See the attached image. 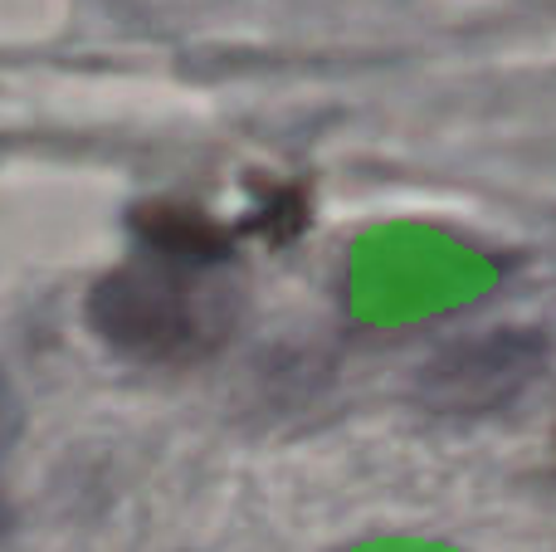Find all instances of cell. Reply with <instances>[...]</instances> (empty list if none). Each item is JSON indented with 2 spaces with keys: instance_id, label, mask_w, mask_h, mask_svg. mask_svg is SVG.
Returning a JSON list of instances; mask_svg holds the SVG:
<instances>
[{
  "instance_id": "6da1fadb",
  "label": "cell",
  "mask_w": 556,
  "mask_h": 552,
  "mask_svg": "<svg viewBox=\"0 0 556 552\" xmlns=\"http://www.w3.org/2000/svg\"><path fill=\"white\" fill-rule=\"evenodd\" d=\"M230 244L195 211H147L142 254L108 274L88 299L98 333L147 362L211 357L240 323Z\"/></svg>"
},
{
  "instance_id": "7a4b0ae2",
  "label": "cell",
  "mask_w": 556,
  "mask_h": 552,
  "mask_svg": "<svg viewBox=\"0 0 556 552\" xmlns=\"http://www.w3.org/2000/svg\"><path fill=\"white\" fill-rule=\"evenodd\" d=\"M547 367V338L532 328H493L440 348L415 377V401L434 416H489L518 401Z\"/></svg>"
}]
</instances>
